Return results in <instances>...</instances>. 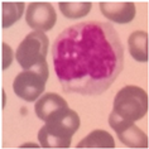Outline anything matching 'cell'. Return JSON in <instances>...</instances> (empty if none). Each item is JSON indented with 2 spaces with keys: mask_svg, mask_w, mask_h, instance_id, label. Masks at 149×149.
<instances>
[{
  "mask_svg": "<svg viewBox=\"0 0 149 149\" xmlns=\"http://www.w3.org/2000/svg\"><path fill=\"white\" fill-rule=\"evenodd\" d=\"M48 76H49V70L47 62L37 65L31 70H24L14 79V94L24 101L33 102L43 94Z\"/></svg>",
  "mask_w": 149,
  "mask_h": 149,
  "instance_id": "4",
  "label": "cell"
},
{
  "mask_svg": "<svg viewBox=\"0 0 149 149\" xmlns=\"http://www.w3.org/2000/svg\"><path fill=\"white\" fill-rule=\"evenodd\" d=\"M67 106V101L62 96H59L53 92H47L40 97L38 101L36 102V115L40 120L46 121L48 116H51L52 114H54L56 111H58L62 107Z\"/></svg>",
  "mask_w": 149,
  "mask_h": 149,
  "instance_id": "9",
  "label": "cell"
},
{
  "mask_svg": "<svg viewBox=\"0 0 149 149\" xmlns=\"http://www.w3.org/2000/svg\"><path fill=\"white\" fill-rule=\"evenodd\" d=\"M46 125L38 132V140L43 148H68L72 135L80 128V118L68 106L62 107L46 119Z\"/></svg>",
  "mask_w": 149,
  "mask_h": 149,
  "instance_id": "2",
  "label": "cell"
},
{
  "mask_svg": "<svg viewBox=\"0 0 149 149\" xmlns=\"http://www.w3.org/2000/svg\"><path fill=\"white\" fill-rule=\"evenodd\" d=\"M91 3L88 1H80V3H68L62 1L59 3V10L66 18L70 19H77V18L86 17L91 10Z\"/></svg>",
  "mask_w": 149,
  "mask_h": 149,
  "instance_id": "13",
  "label": "cell"
},
{
  "mask_svg": "<svg viewBox=\"0 0 149 149\" xmlns=\"http://www.w3.org/2000/svg\"><path fill=\"white\" fill-rule=\"evenodd\" d=\"M27 24L37 32H48L54 27L57 14L49 3H31L25 13Z\"/></svg>",
  "mask_w": 149,
  "mask_h": 149,
  "instance_id": "7",
  "label": "cell"
},
{
  "mask_svg": "<svg viewBox=\"0 0 149 149\" xmlns=\"http://www.w3.org/2000/svg\"><path fill=\"white\" fill-rule=\"evenodd\" d=\"M128 47L132 57L138 62H148V33L136 31L130 34Z\"/></svg>",
  "mask_w": 149,
  "mask_h": 149,
  "instance_id": "10",
  "label": "cell"
},
{
  "mask_svg": "<svg viewBox=\"0 0 149 149\" xmlns=\"http://www.w3.org/2000/svg\"><path fill=\"white\" fill-rule=\"evenodd\" d=\"M48 37L43 32H32L17 48L15 58L23 70H31L37 65L47 62Z\"/></svg>",
  "mask_w": 149,
  "mask_h": 149,
  "instance_id": "5",
  "label": "cell"
},
{
  "mask_svg": "<svg viewBox=\"0 0 149 149\" xmlns=\"http://www.w3.org/2000/svg\"><path fill=\"white\" fill-rule=\"evenodd\" d=\"M53 65L62 90L101 95L124 67V49L109 23L85 22L65 29L54 40Z\"/></svg>",
  "mask_w": 149,
  "mask_h": 149,
  "instance_id": "1",
  "label": "cell"
},
{
  "mask_svg": "<svg viewBox=\"0 0 149 149\" xmlns=\"http://www.w3.org/2000/svg\"><path fill=\"white\" fill-rule=\"evenodd\" d=\"M1 51H3V59H1V68L6 70L12 65L13 62V49L9 47V44L3 43L1 44Z\"/></svg>",
  "mask_w": 149,
  "mask_h": 149,
  "instance_id": "14",
  "label": "cell"
},
{
  "mask_svg": "<svg viewBox=\"0 0 149 149\" xmlns=\"http://www.w3.org/2000/svg\"><path fill=\"white\" fill-rule=\"evenodd\" d=\"M100 10L107 19L118 24H128L130 23L136 14L135 4L134 3H111V1H101Z\"/></svg>",
  "mask_w": 149,
  "mask_h": 149,
  "instance_id": "8",
  "label": "cell"
},
{
  "mask_svg": "<svg viewBox=\"0 0 149 149\" xmlns=\"http://www.w3.org/2000/svg\"><path fill=\"white\" fill-rule=\"evenodd\" d=\"M111 113L125 121L134 123L148 113V94L138 86L123 87L114 99V109Z\"/></svg>",
  "mask_w": 149,
  "mask_h": 149,
  "instance_id": "3",
  "label": "cell"
},
{
  "mask_svg": "<svg viewBox=\"0 0 149 149\" xmlns=\"http://www.w3.org/2000/svg\"><path fill=\"white\" fill-rule=\"evenodd\" d=\"M22 148H24V147H39V145H37V144H33V143H28V144H23V145H20Z\"/></svg>",
  "mask_w": 149,
  "mask_h": 149,
  "instance_id": "15",
  "label": "cell"
},
{
  "mask_svg": "<svg viewBox=\"0 0 149 149\" xmlns=\"http://www.w3.org/2000/svg\"><path fill=\"white\" fill-rule=\"evenodd\" d=\"M77 148H115V141L113 136L107 132L101 129L91 132L86 138H84L79 144Z\"/></svg>",
  "mask_w": 149,
  "mask_h": 149,
  "instance_id": "11",
  "label": "cell"
},
{
  "mask_svg": "<svg viewBox=\"0 0 149 149\" xmlns=\"http://www.w3.org/2000/svg\"><path fill=\"white\" fill-rule=\"evenodd\" d=\"M109 124L118 134L123 144L129 148H148V136L134 123L125 121L114 113L109 116Z\"/></svg>",
  "mask_w": 149,
  "mask_h": 149,
  "instance_id": "6",
  "label": "cell"
},
{
  "mask_svg": "<svg viewBox=\"0 0 149 149\" xmlns=\"http://www.w3.org/2000/svg\"><path fill=\"white\" fill-rule=\"evenodd\" d=\"M1 27L9 28L22 18L24 3H1Z\"/></svg>",
  "mask_w": 149,
  "mask_h": 149,
  "instance_id": "12",
  "label": "cell"
}]
</instances>
